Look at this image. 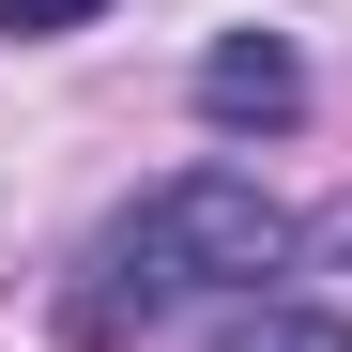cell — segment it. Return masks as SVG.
<instances>
[{
	"label": "cell",
	"instance_id": "obj_2",
	"mask_svg": "<svg viewBox=\"0 0 352 352\" xmlns=\"http://www.w3.org/2000/svg\"><path fill=\"white\" fill-rule=\"evenodd\" d=\"M199 123H214V138H291V123H307L291 31H214V46H199Z\"/></svg>",
	"mask_w": 352,
	"mask_h": 352
},
{
	"label": "cell",
	"instance_id": "obj_4",
	"mask_svg": "<svg viewBox=\"0 0 352 352\" xmlns=\"http://www.w3.org/2000/svg\"><path fill=\"white\" fill-rule=\"evenodd\" d=\"M107 0H0V31H92Z\"/></svg>",
	"mask_w": 352,
	"mask_h": 352
},
{
	"label": "cell",
	"instance_id": "obj_3",
	"mask_svg": "<svg viewBox=\"0 0 352 352\" xmlns=\"http://www.w3.org/2000/svg\"><path fill=\"white\" fill-rule=\"evenodd\" d=\"M214 352H352V322L291 307V291H245V307H214Z\"/></svg>",
	"mask_w": 352,
	"mask_h": 352
},
{
	"label": "cell",
	"instance_id": "obj_5",
	"mask_svg": "<svg viewBox=\"0 0 352 352\" xmlns=\"http://www.w3.org/2000/svg\"><path fill=\"white\" fill-rule=\"evenodd\" d=\"M307 245H322V261H352V199H337V214H322V230H307Z\"/></svg>",
	"mask_w": 352,
	"mask_h": 352
},
{
	"label": "cell",
	"instance_id": "obj_1",
	"mask_svg": "<svg viewBox=\"0 0 352 352\" xmlns=\"http://www.w3.org/2000/svg\"><path fill=\"white\" fill-rule=\"evenodd\" d=\"M291 261V214L245 184V168H168L153 199H123L77 245V276H62V337L77 352H123L138 322H168V307H199V291H245Z\"/></svg>",
	"mask_w": 352,
	"mask_h": 352
}]
</instances>
